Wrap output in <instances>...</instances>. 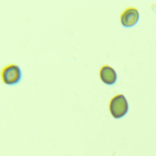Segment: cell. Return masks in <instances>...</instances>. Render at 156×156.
<instances>
[{
    "mask_svg": "<svg viewBox=\"0 0 156 156\" xmlns=\"http://www.w3.org/2000/svg\"><path fill=\"white\" fill-rule=\"evenodd\" d=\"M2 77L5 84H15L20 81L21 77L20 69L16 65H9L3 69Z\"/></svg>",
    "mask_w": 156,
    "mask_h": 156,
    "instance_id": "cell-2",
    "label": "cell"
},
{
    "mask_svg": "<svg viewBox=\"0 0 156 156\" xmlns=\"http://www.w3.org/2000/svg\"><path fill=\"white\" fill-rule=\"evenodd\" d=\"M138 19L139 12L135 8H129L121 15V23L124 27H132L136 24Z\"/></svg>",
    "mask_w": 156,
    "mask_h": 156,
    "instance_id": "cell-3",
    "label": "cell"
},
{
    "mask_svg": "<svg viewBox=\"0 0 156 156\" xmlns=\"http://www.w3.org/2000/svg\"><path fill=\"white\" fill-rule=\"evenodd\" d=\"M110 112L114 118H121L128 111V103L122 94H118L112 98L109 105Z\"/></svg>",
    "mask_w": 156,
    "mask_h": 156,
    "instance_id": "cell-1",
    "label": "cell"
},
{
    "mask_svg": "<svg viewBox=\"0 0 156 156\" xmlns=\"http://www.w3.org/2000/svg\"><path fill=\"white\" fill-rule=\"evenodd\" d=\"M100 77L106 84H113L116 80V73L112 67L105 66L100 70Z\"/></svg>",
    "mask_w": 156,
    "mask_h": 156,
    "instance_id": "cell-4",
    "label": "cell"
}]
</instances>
